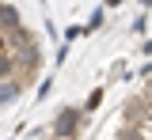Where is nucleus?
<instances>
[{"label":"nucleus","instance_id":"1","mask_svg":"<svg viewBox=\"0 0 152 140\" xmlns=\"http://www.w3.org/2000/svg\"><path fill=\"white\" fill-rule=\"evenodd\" d=\"M80 125H84V118H80V110H72V106H65V110L57 114V121H53V140H72L76 133H80Z\"/></svg>","mask_w":152,"mask_h":140},{"label":"nucleus","instance_id":"2","mask_svg":"<svg viewBox=\"0 0 152 140\" xmlns=\"http://www.w3.org/2000/svg\"><path fill=\"white\" fill-rule=\"evenodd\" d=\"M126 118H122V125H148V118H152V106H148V99L145 95H137V99H129L126 102V110H122Z\"/></svg>","mask_w":152,"mask_h":140},{"label":"nucleus","instance_id":"3","mask_svg":"<svg viewBox=\"0 0 152 140\" xmlns=\"http://www.w3.org/2000/svg\"><path fill=\"white\" fill-rule=\"evenodd\" d=\"M15 27H23L15 4H0V34H8V30H15Z\"/></svg>","mask_w":152,"mask_h":140},{"label":"nucleus","instance_id":"4","mask_svg":"<svg viewBox=\"0 0 152 140\" xmlns=\"http://www.w3.org/2000/svg\"><path fill=\"white\" fill-rule=\"evenodd\" d=\"M19 91H23V83H19V80L0 83V106H4V102H12V99H19Z\"/></svg>","mask_w":152,"mask_h":140},{"label":"nucleus","instance_id":"5","mask_svg":"<svg viewBox=\"0 0 152 140\" xmlns=\"http://www.w3.org/2000/svg\"><path fill=\"white\" fill-rule=\"evenodd\" d=\"M8 76H12V80H15V57H12V53H4V49H0V80H8Z\"/></svg>","mask_w":152,"mask_h":140},{"label":"nucleus","instance_id":"6","mask_svg":"<svg viewBox=\"0 0 152 140\" xmlns=\"http://www.w3.org/2000/svg\"><path fill=\"white\" fill-rule=\"evenodd\" d=\"M118 140H145V129L141 125H122L118 129Z\"/></svg>","mask_w":152,"mask_h":140},{"label":"nucleus","instance_id":"7","mask_svg":"<svg viewBox=\"0 0 152 140\" xmlns=\"http://www.w3.org/2000/svg\"><path fill=\"white\" fill-rule=\"evenodd\" d=\"M99 102H103V87H99V91H91V95H88V110H95Z\"/></svg>","mask_w":152,"mask_h":140}]
</instances>
